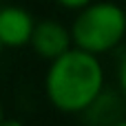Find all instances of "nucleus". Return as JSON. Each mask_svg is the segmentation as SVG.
I'll return each mask as SVG.
<instances>
[{
	"mask_svg": "<svg viewBox=\"0 0 126 126\" xmlns=\"http://www.w3.org/2000/svg\"><path fill=\"white\" fill-rule=\"evenodd\" d=\"M106 89V73L100 55L71 47L51 60L44 73V95L64 115H82Z\"/></svg>",
	"mask_w": 126,
	"mask_h": 126,
	"instance_id": "f257e3e1",
	"label": "nucleus"
},
{
	"mask_svg": "<svg viewBox=\"0 0 126 126\" xmlns=\"http://www.w3.org/2000/svg\"><path fill=\"white\" fill-rule=\"evenodd\" d=\"M73 47L104 55L117 49L126 38V9L113 0H93L75 11L71 22Z\"/></svg>",
	"mask_w": 126,
	"mask_h": 126,
	"instance_id": "f03ea898",
	"label": "nucleus"
},
{
	"mask_svg": "<svg viewBox=\"0 0 126 126\" xmlns=\"http://www.w3.org/2000/svg\"><path fill=\"white\" fill-rule=\"evenodd\" d=\"M29 47L33 49V53L38 58H42L44 62H51L73 47L71 27H66L64 22H60L55 18L35 20V29H33Z\"/></svg>",
	"mask_w": 126,
	"mask_h": 126,
	"instance_id": "7ed1b4c3",
	"label": "nucleus"
},
{
	"mask_svg": "<svg viewBox=\"0 0 126 126\" xmlns=\"http://www.w3.org/2000/svg\"><path fill=\"white\" fill-rule=\"evenodd\" d=\"M35 29V18L18 4L0 7V40L4 49H22L29 47Z\"/></svg>",
	"mask_w": 126,
	"mask_h": 126,
	"instance_id": "20e7f679",
	"label": "nucleus"
},
{
	"mask_svg": "<svg viewBox=\"0 0 126 126\" xmlns=\"http://www.w3.org/2000/svg\"><path fill=\"white\" fill-rule=\"evenodd\" d=\"M117 86H120L122 97L126 100V53H124V58L120 60V64H117Z\"/></svg>",
	"mask_w": 126,
	"mask_h": 126,
	"instance_id": "39448f33",
	"label": "nucleus"
},
{
	"mask_svg": "<svg viewBox=\"0 0 126 126\" xmlns=\"http://www.w3.org/2000/svg\"><path fill=\"white\" fill-rule=\"evenodd\" d=\"M62 9H66V11H80V9H84L86 4H91L93 0H55Z\"/></svg>",
	"mask_w": 126,
	"mask_h": 126,
	"instance_id": "423d86ee",
	"label": "nucleus"
},
{
	"mask_svg": "<svg viewBox=\"0 0 126 126\" xmlns=\"http://www.w3.org/2000/svg\"><path fill=\"white\" fill-rule=\"evenodd\" d=\"M0 126H24V124H22L20 120H13V117H2Z\"/></svg>",
	"mask_w": 126,
	"mask_h": 126,
	"instance_id": "0eeeda50",
	"label": "nucleus"
},
{
	"mask_svg": "<svg viewBox=\"0 0 126 126\" xmlns=\"http://www.w3.org/2000/svg\"><path fill=\"white\" fill-rule=\"evenodd\" d=\"M111 126H126V117H120L117 122H113Z\"/></svg>",
	"mask_w": 126,
	"mask_h": 126,
	"instance_id": "6e6552de",
	"label": "nucleus"
},
{
	"mask_svg": "<svg viewBox=\"0 0 126 126\" xmlns=\"http://www.w3.org/2000/svg\"><path fill=\"white\" fill-rule=\"evenodd\" d=\"M2 117H4V109H2V104H0V122H2Z\"/></svg>",
	"mask_w": 126,
	"mask_h": 126,
	"instance_id": "1a4fd4ad",
	"label": "nucleus"
},
{
	"mask_svg": "<svg viewBox=\"0 0 126 126\" xmlns=\"http://www.w3.org/2000/svg\"><path fill=\"white\" fill-rule=\"evenodd\" d=\"M2 49H4V44H2V40H0V51H2Z\"/></svg>",
	"mask_w": 126,
	"mask_h": 126,
	"instance_id": "9d476101",
	"label": "nucleus"
}]
</instances>
